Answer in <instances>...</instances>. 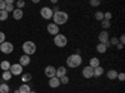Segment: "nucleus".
Instances as JSON below:
<instances>
[{
  "label": "nucleus",
  "instance_id": "obj_1",
  "mask_svg": "<svg viewBox=\"0 0 125 93\" xmlns=\"http://www.w3.org/2000/svg\"><path fill=\"white\" fill-rule=\"evenodd\" d=\"M69 19V15L68 13L65 12H61V10H58V12H54L53 14V20H54V24H56L58 27L59 25H62L68 22Z\"/></svg>",
  "mask_w": 125,
  "mask_h": 93
},
{
  "label": "nucleus",
  "instance_id": "obj_2",
  "mask_svg": "<svg viewBox=\"0 0 125 93\" xmlns=\"http://www.w3.org/2000/svg\"><path fill=\"white\" fill-rule=\"evenodd\" d=\"M83 63V58L79 54H71L66 59V64L69 68H78Z\"/></svg>",
  "mask_w": 125,
  "mask_h": 93
},
{
  "label": "nucleus",
  "instance_id": "obj_3",
  "mask_svg": "<svg viewBox=\"0 0 125 93\" xmlns=\"http://www.w3.org/2000/svg\"><path fill=\"white\" fill-rule=\"evenodd\" d=\"M35 50H36V45L34 42H30V40H28V42H25L23 44V52H24V54L26 55H31V54H34L35 53Z\"/></svg>",
  "mask_w": 125,
  "mask_h": 93
},
{
  "label": "nucleus",
  "instance_id": "obj_4",
  "mask_svg": "<svg viewBox=\"0 0 125 93\" xmlns=\"http://www.w3.org/2000/svg\"><path fill=\"white\" fill-rule=\"evenodd\" d=\"M54 44L56 47H59V48H64L68 44V39H66V37L64 34H60L59 33L58 35L54 37Z\"/></svg>",
  "mask_w": 125,
  "mask_h": 93
},
{
  "label": "nucleus",
  "instance_id": "obj_5",
  "mask_svg": "<svg viewBox=\"0 0 125 93\" xmlns=\"http://www.w3.org/2000/svg\"><path fill=\"white\" fill-rule=\"evenodd\" d=\"M53 14H54V10L51 8H49V6H44V8L40 9V15L43 16L44 19H46V20L53 18Z\"/></svg>",
  "mask_w": 125,
  "mask_h": 93
},
{
  "label": "nucleus",
  "instance_id": "obj_6",
  "mask_svg": "<svg viewBox=\"0 0 125 93\" xmlns=\"http://www.w3.org/2000/svg\"><path fill=\"white\" fill-rule=\"evenodd\" d=\"M0 50H1L4 54H10V53H13V50H14V45L9 42H4V43L0 44Z\"/></svg>",
  "mask_w": 125,
  "mask_h": 93
},
{
  "label": "nucleus",
  "instance_id": "obj_7",
  "mask_svg": "<svg viewBox=\"0 0 125 93\" xmlns=\"http://www.w3.org/2000/svg\"><path fill=\"white\" fill-rule=\"evenodd\" d=\"M10 73H11V76H20V74H23V67L20 66V64H11L10 66Z\"/></svg>",
  "mask_w": 125,
  "mask_h": 93
},
{
  "label": "nucleus",
  "instance_id": "obj_8",
  "mask_svg": "<svg viewBox=\"0 0 125 93\" xmlns=\"http://www.w3.org/2000/svg\"><path fill=\"white\" fill-rule=\"evenodd\" d=\"M46 29H48V33L49 34H51V35H58L59 34V27L56 25V24H54V23H50V24H48V27H46Z\"/></svg>",
  "mask_w": 125,
  "mask_h": 93
},
{
  "label": "nucleus",
  "instance_id": "obj_9",
  "mask_svg": "<svg viewBox=\"0 0 125 93\" xmlns=\"http://www.w3.org/2000/svg\"><path fill=\"white\" fill-rule=\"evenodd\" d=\"M44 73H45V76L50 79V78H53V77H55V73H56V68L55 67H53V66H48L46 68H45V70H44Z\"/></svg>",
  "mask_w": 125,
  "mask_h": 93
},
{
  "label": "nucleus",
  "instance_id": "obj_10",
  "mask_svg": "<svg viewBox=\"0 0 125 93\" xmlns=\"http://www.w3.org/2000/svg\"><path fill=\"white\" fill-rule=\"evenodd\" d=\"M98 38H99V40H100V43H103V44L109 43V33L106 32V30H103V32H100L99 35H98Z\"/></svg>",
  "mask_w": 125,
  "mask_h": 93
},
{
  "label": "nucleus",
  "instance_id": "obj_11",
  "mask_svg": "<svg viewBox=\"0 0 125 93\" xmlns=\"http://www.w3.org/2000/svg\"><path fill=\"white\" fill-rule=\"evenodd\" d=\"M83 77L86 78V79L94 77V69H93L91 67H89V66L84 67V69H83Z\"/></svg>",
  "mask_w": 125,
  "mask_h": 93
},
{
  "label": "nucleus",
  "instance_id": "obj_12",
  "mask_svg": "<svg viewBox=\"0 0 125 93\" xmlns=\"http://www.w3.org/2000/svg\"><path fill=\"white\" fill-rule=\"evenodd\" d=\"M19 60H20V62H19V64L21 66V67H26V66H29V64H30V57H29V55H26V54L21 55Z\"/></svg>",
  "mask_w": 125,
  "mask_h": 93
},
{
  "label": "nucleus",
  "instance_id": "obj_13",
  "mask_svg": "<svg viewBox=\"0 0 125 93\" xmlns=\"http://www.w3.org/2000/svg\"><path fill=\"white\" fill-rule=\"evenodd\" d=\"M59 86H60V80H59V78L53 77V78H50V79H49V87H50V88H58Z\"/></svg>",
  "mask_w": 125,
  "mask_h": 93
},
{
  "label": "nucleus",
  "instance_id": "obj_14",
  "mask_svg": "<svg viewBox=\"0 0 125 93\" xmlns=\"http://www.w3.org/2000/svg\"><path fill=\"white\" fill-rule=\"evenodd\" d=\"M64 76H66V68H65L64 66H61V67H59V68L56 69L55 77H56V78H61V77H64Z\"/></svg>",
  "mask_w": 125,
  "mask_h": 93
},
{
  "label": "nucleus",
  "instance_id": "obj_15",
  "mask_svg": "<svg viewBox=\"0 0 125 93\" xmlns=\"http://www.w3.org/2000/svg\"><path fill=\"white\" fill-rule=\"evenodd\" d=\"M23 15H24V13H23L21 9H18V8L14 9V12H13V18H14L15 20H20V19L23 18Z\"/></svg>",
  "mask_w": 125,
  "mask_h": 93
},
{
  "label": "nucleus",
  "instance_id": "obj_16",
  "mask_svg": "<svg viewBox=\"0 0 125 93\" xmlns=\"http://www.w3.org/2000/svg\"><path fill=\"white\" fill-rule=\"evenodd\" d=\"M99 66H100V60H99L98 58L93 57V58L89 60V67H91L93 69H94V68H96V67H99Z\"/></svg>",
  "mask_w": 125,
  "mask_h": 93
},
{
  "label": "nucleus",
  "instance_id": "obj_17",
  "mask_svg": "<svg viewBox=\"0 0 125 93\" xmlns=\"http://www.w3.org/2000/svg\"><path fill=\"white\" fill-rule=\"evenodd\" d=\"M104 74V68L101 66L96 67V68H94V77H100Z\"/></svg>",
  "mask_w": 125,
  "mask_h": 93
},
{
  "label": "nucleus",
  "instance_id": "obj_18",
  "mask_svg": "<svg viewBox=\"0 0 125 93\" xmlns=\"http://www.w3.org/2000/svg\"><path fill=\"white\" fill-rule=\"evenodd\" d=\"M116 77H118V72H116L115 69H110V70H108V78H109V79L114 80V79H116Z\"/></svg>",
  "mask_w": 125,
  "mask_h": 93
},
{
  "label": "nucleus",
  "instance_id": "obj_19",
  "mask_svg": "<svg viewBox=\"0 0 125 93\" xmlns=\"http://www.w3.org/2000/svg\"><path fill=\"white\" fill-rule=\"evenodd\" d=\"M96 50L99 52L100 54H104L105 52L108 50V48H106V45L105 44H103V43H99L98 45H96Z\"/></svg>",
  "mask_w": 125,
  "mask_h": 93
},
{
  "label": "nucleus",
  "instance_id": "obj_20",
  "mask_svg": "<svg viewBox=\"0 0 125 93\" xmlns=\"http://www.w3.org/2000/svg\"><path fill=\"white\" fill-rule=\"evenodd\" d=\"M10 66H11V64H10L9 60H3L1 63H0V68H1L4 72H5V70H9V69H10Z\"/></svg>",
  "mask_w": 125,
  "mask_h": 93
},
{
  "label": "nucleus",
  "instance_id": "obj_21",
  "mask_svg": "<svg viewBox=\"0 0 125 93\" xmlns=\"http://www.w3.org/2000/svg\"><path fill=\"white\" fill-rule=\"evenodd\" d=\"M30 87L26 84V83H24V84H21L20 86V88H19V93H30Z\"/></svg>",
  "mask_w": 125,
  "mask_h": 93
},
{
  "label": "nucleus",
  "instance_id": "obj_22",
  "mask_svg": "<svg viewBox=\"0 0 125 93\" xmlns=\"http://www.w3.org/2000/svg\"><path fill=\"white\" fill-rule=\"evenodd\" d=\"M1 77H3L4 80H10V78H11L13 76H11V73H10V70H5V72H3Z\"/></svg>",
  "mask_w": 125,
  "mask_h": 93
},
{
  "label": "nucleus",
  "instance_id": "obj_23",
  "mask_svg": "<svg viewBox=\"0 0 125 93\" xmlns=\"http://www.w3.org/2000/svg\"><path fill=\"white\" fill-rule=\"evenodd\" d=\"M9 14L5 12V10H0V22H4V20H8Z\"/></svg>",
  "mask_w": 125,
  "mask_h": 93
},
{
  "label": "nucleus",
  "instance_id": "obj_24",
  "mask_svg": "<svg viewBox=\"0 0 125 93\" xmlns=\"http://www.w3.org/2000/svg\"><path fill=\"white\" fill-rule=\"evenodd\" d=\"M0 93H9V86L6 83L0 84Z\"/></svg>",
  "mask_w": 125,
  "mask_h": 93
},
{
  "label": "nucleus",
  "instance_id": "obj_25",
  "mask_svg": "<svg viewBox=\"0 0 125 93\" xmlns=\"http://www.w3.org/2000/svg\"><path fill=\"white\" fill-rule=\"evenodd\" d=\"M110 20H101V27L103 29H109L110 28Z\"/></svg>",
  "mask_w": 125,
  "mask_h": 93
},
{
  "label": "nucleus",
  "instance_id": "obj_26",
  "mask_svg": "<svg viewBox=\"0 0 125 93\" xmlns=\"http://www.w3.org/2000/svg\"><path fill=\"white\" fill-rule=\"evenodd\" d=\"M21 80L24 82V83H28L29 80H31V74H30V73H28V74H23Z\"/></svg>",
  "mask_w": 125,
  "mask_h": 93
},
{
  "label": "nucleus",
  "instance_id": "obj_27",
  "mask_svg": "<svg viewBox=\"0 0 125 93\" xmlns=\"http://www.w3.org/2000/svg\"><path fill=\"white\" fill-rule=\"evenodd\" d=\"M109 43H110V45H118L119 40L116 37H113V38H109Z\"/></svg>",
  "mask_w": 125,
  "mask_h": 93
},
{
  "label": "nucleus",
  "instance_id": "obj_28",
  "mask_svg": "<svg viewBox=\"0 0 125 93\" xmlns=\"http://www.w3.org/2000/svg\"><path fill=\"white\" fill-rule=\"evenodd\" d=\"M59 80H60V84H68V83H69V78H68V76H64V77L59 78Z\"/></svg>",
  "mask_w": 125,
  "mask_h": 93
},
{
  "label": "nucleus",
  "instance_id": "obj_29",
  "mask_svg": "<svg viewBox=\"0 0 125 93\" xmlns=\"http://www.w3.org/2000/svg\"><path fill=\"white\" fill-rule=\"evenodd\" d=\"M95 19L96 20H104V13L103 12H96L95 13Z\"/></svg>",
  "mask_w": 125,
  "mask_h": 93
},
{
  "label": "nucleus",
  "instance_id": "obj_30",
  "mask_svg": "<svg viewBox=\"0 0 125 93\" xmlns=\"http://www.w3.org/2000/svg\"><path fill=\"white\" fill-rule=\"evenodd\" d=\"M14 9H15L14 5H6V6H5V12L9 14L10 12H14Z\"/></svg>",
  "mask_w": 125,
  "mask_h": 93
},
{
  "label": "nucleus",
  "instance_id": "obj_31",
  "mask_svg": "<svg viewBox=\"0 0 125 93\" xmlns=\"http://www.w3.org/2000/svg\"><path fill=\"white\" fill-rule=\"evenodd\" d=\"M24 5H25V3L23 1V0H18V1H16V8H18V9L24 8Z\"/></svg>",
  "mask_w": 125,
  "mask_h": 93
},
{
  "label": "nucleus",
  "instance_id": "obj_32",
  "mask_svg": "<svg viewBox=\"0 0 125 93\" xmlns=\"http://www.w3.org/2000/svg\"><path fill=\"white\" fill-rule=\"evenodd\" d=\"M113 16V14L110 12H106V13H104V20H110Z\"/></svg>",
  "mask_w": 125,
  "mask_h": 93
},
{
  "label": "nucleus",
  "instance_id": "obj_33",
  "mask_svg": "<svg viewBox=\"0 0 125 93\" xmlns=\"http://www.w3.org/2000/svg\"><path fill=\"white\" fill-rule=\"evenodd\" d=\"M90 5L91 6H99L100 1H99V0H90Z\"/></svg>",
  "mask_w": 125,
  "mask_h": 93
},
{
  "label": "nucleus",
  "instance_id": "obj_34",
  "mask_svg": "<svg viewBox=\"0 0 125 93\" xmlns=\"http://www.w3.org/2000/svg\"><path fill=\"white\" fill-rule=\"evenodd\" d=\"M116 79H119L120 82H124V80H125V74H124V73H118Z\"/></svg>",
  "mask_w": 125,
  "mask_h": 93
},
{
  "label": "nucleus",
  "instance_id": "obj_35",
  "mask_svg": "<svg viewBox=\"0 0 125 93\" xmlns=\"http://www.w3.org/2000/svg\"><path fill=\"white\" fill-rule=\"evenodd\" d=\"M5 6H6L5 0H0V10H5Z\"/></svg>",
  "mask_w": 125,
  "mask_h": 93
},
{
  "label": "nucleus",
  "instance_id": "obj_36",
  "mask_svg": "<svg viewBox=\"0 0 125 93\" xmlns=\"http://www.w3.org/2000/svg\"><path fill=\"white\" fill-rule=\"evenodd\" d=\"M5 42V34L3 32H0V44Z\"/></svg>",
  "mask_w": 125,
  "mask_h": 93
},
{
  "label": "nucleus",
  "instance_id": "obj_37",
  "mask_svg": "<svg viewBox=\"0 0 125 93\" xmlns=\"http://www.w3.org/2000/svg\"><path fill=\"white\" fill-rule=\"evenodd\" d=\"M118 40H119V43H120V44H124V43H125V35H124V34H121V35H120V38H119Z\"/></svg>",
  "mask_w": 125,
  "mask_h": 93
},
{
  "label": "nucleus",
  "instance_id": "obj_38",
  "mask_svg": "<svg viewBox=\"0 0 125 93\" xmlns=\"http://www.w3.org/2000/svg\"><path fill=\"white\" fill-rule=\"evenodd\" d=\"M116 47H118V49H119V50H121V49L124 48V44H120V43H118V45H116Z\"/></svg>",
  "mask_w": 125,
  "mask_h": 93
},
{
  "label": "nucleus",
  "instance_id": "obj_39",
  "mask_svg": "<svg viewBox=\"0 0 125 93\" xmlns=\"http://www.w3.org/2000/svg\"><path fill=\"white\" fill-rule=\"evenodd\" d=\"M30 93H36V92H34V91H30Z\"/></svg>",
  "mask_w": 125,
  "mask_h": 93
},
{
  "label": "nucleus",
  "instance_id": "obj_40",
  "mask_svg": "<svg viewBox=\"0 0 125 93\" xmlns=\"http://www.w3.org/2000/svg\"><path fill=\"white\" fill-rule=\"evenodd\" d=\"M14 93H19V91H18V89H16V91H15V92H14Z\"/></svg>",
  "mask_w": 125,
  "mask_h": 93
}]
</instances>
